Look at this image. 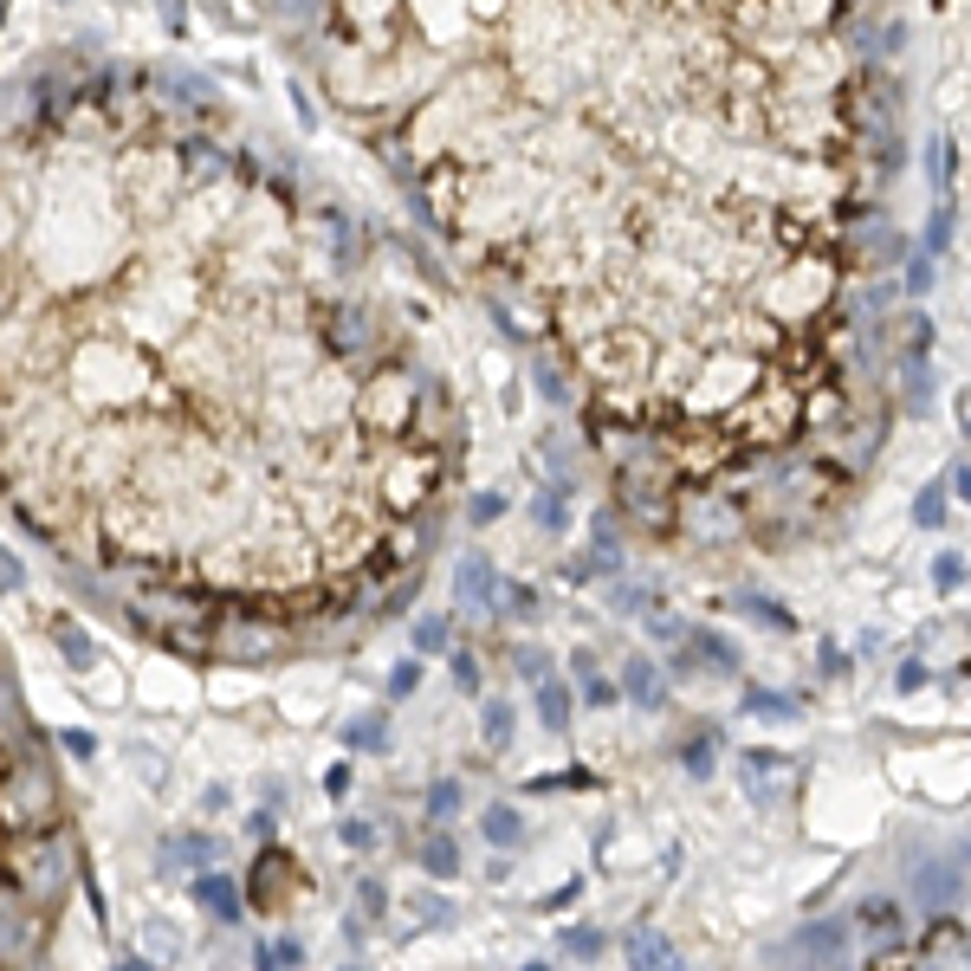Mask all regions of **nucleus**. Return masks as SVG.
I'll return each mask as SVG.
<instances>
[{
	"instance_id": "obj_1",
	"label": "nucleus",
	"mask_w": 971,
	"mask_h": 971,
	"mask_svg": "<svg viewBox=\"0 0 971 971\" xmlns=\"http://www.w3.org/2000/svg\"><path fill=\"white\" fill-rule=\"evenodd\" d=\"M130 91L0 143V499L149 596L344 622L421 557L454 415L357 285V221Z\"/></svg>"
},
{
	"instance_id": "obj_2",
	"label": "nucleus",
	"mask_w": 971,
	"mask_h": 971,
	"mask_svg": "<svg viewBox=\"0 0 971 971\" xmlns=\"http://www.w3.org/2000/svg\"><path fill=\"white\" fill-rule=\"evenodd\" d=\"M337 111L583 376L590 415L700 421L855 357L887 162L855 0H272Z\"/></svg>"
},
{
	"instance_id": "obj_3",
	"label": "nucleus",
	"mask_w": 971,
	"mask_h": 971,
	"mask_svg": "<svg viewBox=\"0 0 971 971\" xmlns=\"http://www.w3.org/2000/svg\"><path fill=\"white\" fill-rule=\"evenodd\" d=\"M52 842H59V816L46 810V784L26 771L20 726H7L0 713V920L20 913Z\"/></svg>"
},
{
	"instance_id": "obj_4",
	"label": "nucleus",
	"mask_w": 971,
	"mask_h": 971,
	"mask_svg": "<svg viewBox=\"0 0 971 971\" xmlns=\"http://www.w3.org/2000/svg\"><path fill=\"white\" fill-rule=\"evenodd\" d=\"M680 667H713V674H738V648L719 628H687L680 641Z\"/></svg>"
},
{
	"instance_id": "obj_5",
	"label": "nucleus",
	"mask_w": 971,
	"mask_h": 971,
	"mask_svg": "<svg viewBox=\"0 0 971 971\" xmlns=\"http://www.w3.org/2000/svg\"><path fill=\"white\" fill-rule=\"evenodd\" d=\"M628 971H687V952L667 933L641 926V933H628Z\"/></svg>"
},
{
	"instance_id": "obj_6",
	"label": "nucleus",
	"mask_w": 971,
	"mask_h": 971,
	"mask_svg": "<svg viewBox=\"0 0 971 971\" xmlns=\"http://www.w3.org/2000/svg\"><path fill=\"white\" fill-rule=\"evenodd\" d=\"M285 894H292V861H285V849H266L253 868V907L279 913V907H292Z\"/></svg>"
},
{
	"instance_id": "obj_7",
	"label": "nucleus",
	"mask_w": 971,
	"mask_h": 971,
	"mask_svg": "<svg viewBox=\"0 0 971 971\" xmlns=\"http://www.w3.org/2000/svg\"><path fill=\"white\" fill-rule=\"evenodd\" d=\"M622 693L641 706V713H661V706H667V680H661V667H654L648 654H628V667H622Z\"/></svg>"
},
{
	"instance_id": "obj_8",
	"label": "nucleus",
	"mask_w": 971,
	"mask_h": 971,
	"mask_svg": "<svg viewBox=\"0 0 971 971\" xmlns=\"http://www.w3.org/2000/svg\"><path fill=\"white\" fill-rule=\"evenodd\" d=\"M454 590H460V603H467V609H499V570H492L486 557H460Z\"/></svg>"
},
{
	"instance_id": "obj_9",
	"label": "nucleus",
	"mask_w": 971,
	"mask_h": 971,
	"mask_svg": "<svg viewBox=\"0 0 971 971\" xmlns=\"http://www.w3.org/2000/svg\"><path fill=\"white\" fill-rule=\"evenodd\" d=\"M195 900L214 913L221 926H234L240 913H246V900H240V881H227V874H195Z\"/></svg>"
},
{
	"instance_id": "obj_10",
	"label": "nucleus",
	"mask_w": 971,
	"mask_h": 971,
	"mask_svg": "<svg viewBox=\"0 0 971 971\" xmlns=\"http://www.w3.org/2000/svg\"><path fill=\"white\" fill-rule=\"evenodd\" d=\"M920 887H926V907H952V900H959V887H965L959 855H952V861H926V868H920Z\"/></svg>"
},
{
	"instance_id": "obj_11",
	"label": "nucleus",
	"mask_w": 971,
	"mask_h": 971,
	"mask_svg": "<svg viewBox=\"0 0 971 971\" xmlns=\"http://www.w3.org/2000/svg\"><path fill=\"white\" fill-rule=\"evenodd\" d=\"M480 836L492 842V849H518V842H525V816H518L512 803H486V810H480Z\"/></svg>"
},
{
	"instance_id": "obj_12",
	"label": "nucleus",
	"mask_w": 971,
	"mask_h": 971,
	"mask_svg": "<svg viewBox=\"0 0 971 971\" xmlns=\"http://www.w3.org/2000/svg\"><path fill=\"white\" fill-rule=\"evenodd\" d=\"M480 738H486V751H512V738H518L512 700H480Z\"/></svg>"
},
{
	"instance_id": "obj_13",
	"label": "nucleus",
	"mask_w": 971,
	"mask_h": 971,
	"mask_svg": "<svg viewBox=\"0 0 971 971\" xmlns=\"http://www.w3.org/2000/svg\"><path fill=\"white\" fill-rule=\"evenodd\" d=\"M415 861H421V874H434V881H454V874H460V849H454V836H441V829L421 842Z\"/></svg>"
},
{
	"instance_id": "obj_14",
	"label": "nucleus",
	"mask_w": 971,
	"mask_h": 971,
	"mask_svg": "<svg viewBox=\"0 0 971 971\" xmlns=\"http://www.w3.org/2000/svg\"><path fill=\"white\" fill-rule=\"evenodd\" d=\"M538 719H544V732H570V687L564 680H551V674L538 680Z\"/></svg>"
},
{
	"instance_id": "obj_15",
	"label": "nucleus",
	"mask_w": 971,
	"mask_h": 971,
	"mask_svg": "<svg viewBox=\"0 0 971 971\" xmlns=\"http://www.w3.org/2000/svg\"><path fill=\"white\" fill-rule=\"evenodd\" d=\"M738 615H751V622L777 628V635H790V628H797V615H790L784 603H771V596H758V590H738Z\"/></svg>"
},
{
	"instance_id": "obj_16",
	"label": "nucleus",
	"mask_w": 971,
	"mask_h": 971,
	"mask_svg": "<svg viewBox=\"0 0 971 971\" xmlns=\"http://www.w3.org/2000/svg\"><path fill=\"white\" fill-rule=\"evenodd\" d=\"M447 648H454V622L441 609L415 615V654H447Z\"/></svg>"
},
{
	"instance_id": "obj_17",
	"label": "nucleus",
	"mask_w": 971,
	"mask_h": 971,
	"mask_svg": "<svg viewBox=\"0 0 971 971\" xmlns=\"http://www.w3.org/2000/svg\"><path fill=\"white\" fill-rule=\"evenodd\" d=\"M344 745L350 751H389V719H382V713L350 719V726H344Z\"/></svg>"
},
{
	"instance_id": "obj_18",
	"label": "nucleus",
	"mask_w": 971,
	"mask_h": 971,
	"mask_svg": "<svg viewBox=\"0 0 971 971\" xmlns=\"http://www.w3.org/2000/svg\"><path fill=\"white\" fill-rule=\"evenodd\" d=\"M59 654H65V667H72V674H91V667H98L91 635H85V628H72V622H59Z\"/></svg>"
},
{
	"instance_id": "obj_19",
	"label": "nucleus",
	"mask_w": 971,
	"mask_h": 971,
	"mask_svg": "<svg viewBox=\"0 0 971 971\" xmlns=\"http://www.w3.org/2000/svg\"><path fill=\"white\" fill-rule=\"evenodd\" d=\"M861 926H874V933H900V900H887V894H868L861 900V913H855Z\"/></svg>"
},
{
	"instance_id": "obj_20",
	"label": "nucleus",
	"mask_w": 971,
	"mask_h": 971,
	"mask_svg": "<svg viewBox=\"0 0 971 971\" xmlns=\"http://www.w3.org/2000/svg\"><path fill=\"white\" fill-rule=\"evenodd\" d=\"M499 615H512V622L538 615V590L531 583H499Z\"/></svg>"
},
{
	"instance_id": "obj_21",
	"label": "nucleus",
	"mask_w": 971,
	"mask_h": 971,
	"mask_svg": "<svg viewBox=\"0 0 971 971\" xmlns=\"http://www.w3.org/2000/svg\"><path fill=\"white\" fill-rule=\"evenodd\" d=\"M836 946H849V926H842V920H829V926H810V933H797V952H836Z\"/></svg>"
},
{
	"instance_id": "obj_22",
	"label": "nucleus",
	"mask_w": 971,
	"mask_h": 971,
	"mask_svg": "<svg viewBox=\"0 0 971 971\" xmlns=\"http://www.w3.org/2000/svg\"><path fill=\"white\" fill-rule=\"evenodd\" d=\"M298 959H305V946H298V939H279V946H259L253 971H292Z\"/></svg>"
},
{
	"instance_id": "obj_23",
	"label": "nucleus",
	"mask_w": 971,
	"mask_h": 971,
	"mask_svg": "<svg viewBox=\"0 0 971 971\" xmlns=\"http://www.w3.org/2000/svg\"><path fill=\"white\" fill-rule=\"evenodd\" d=\"M933 583H939L946 596H959V590H965V557H959V551H939V557H933Z\"/></svg>"
},
{
	"instance_id": "obj_24",
	"label": "nucleus",
	"mask_w": 971,
	"mask_h": 971,
	"mask_svg": "<svg viewBox=\"0 0 971 971\" xmlns=\"http://www.w3.org/2000/svg\"><path fill=\"white\" fill-rule=\"evenodd\" d=\"M564 952H570V959H583V965H590L596 952H603V926H570V933H564Z\"/></svg>"
},
{
	"instance_id": "obj_25",
	"label": "nucleus",
	"mask_w": 971,
	"mask_h": 971,
	"mask_svg": "<svg viewBox=\"0 0 971 971\" xmlns=\"http://www.w3.org/2000/svg\"><path fill=\"white\" fill-rule=\"evenodd\" d=\"M531 518H538L544 531H564V525H570V512H564V492H538V499H531Z\"/></svg>"
},
{
	"instance_id": "obj_26",
	"label": "nucleus",
	"mask_w": 971,
	"mask_h": 971,
	"mask_svg": "<svg viewBox=\"0 0 971 971\" xmlns=\"http://www.w3.org/2000/svg\"><path fill=\"white\" fill-rule=\"evenodd\" d=\"M738 764H745L751 777H790V751H745Z\"/></svg>"
},
{
	"instance_id": "obj_27",
	"label": "nucleus",
	"mask_w": 971,
	"mask_h": 971,
	"mask_svg": "<svg viewBox=\"0 0 971 971\" xmlns=\"http://www.w3.org/2000/svg\"><path fill=\"white\" fill-rule=\"evenodd\" d=\"M454 810H460V784H454V777H441V784H428V816H434V823H447Z\"/></svg>"
},
{
	"instance_id": "obj_28",
	"label": "nucleus",
	"mask_w": 971,
	"mask_h": 971,
	"mask_svg": "<svg viewBox=\"0 0 971 971\" xmlns=\"http://www.w3.org/2000/svg\"><path fill=\"white\" fill-rule=\"evenodd\" d=\"M175 861H195V868H208V861H214V842H208V836H188V842H175V849L162 855V868H175Z\"/></svg>"
},
{
	"instance_id": "obj_29",
	"label": "nucleus",
	"mask_w": 971,
	"mask_h": 971,
	"mask_svg": "<svg viewBox=\"0 0 971 971\" xmlns=\"http://www.w3.org/2000/svg\"><path fill=\"white\" fill-rule=\"evenodd\" d=\"M745 713L751 719H797V706L777 700V693H745Z\"/></svg>"
},
{
	"instance_id": "obj_30",
	"label": "nucleus",
	"mask_w": 971,
	"mask_h": 971,
	"mask_svg": "<svg viewBox=\"0 0 971 971\" xmlns=\"http://www.w3.org/2000/svg\"><path fill=\"white\" fill-rule=\"evenodd\" d=\"M525 790H596V771H557V777H531Z\"/></svg>"
},
{
	"instance_id": "obj_31",
	"label": "nucleus",
	"mask_w": 971,
	"mask_h": 971,
	"mask_svg": "<svg viewBox=\"0 0 971 971\" xmlns=\"http://www.w3.org/2000/svg\"><path fill=\"white\" fill-rule=\"evenodd\" d=\"M680 764H687L693 777H713V738H693V745H680Z\"/></svg>"
},
{
	"instance_id": "obj_32",
	"label": "nucleus",
	"mask_w": 971,
	"mask_h": 971,
	"mask_svg": "<svg viewBox=\"0 0 971 971\" xmlns=\"http://www.w3.org/2000/svg\"><path fill=\"white\" fill-rule=\"evenodd\" d=\"M615 700H622V687H615V680L583 674V706H615Z\"/></svg>"
},
{
	"instance_id": "obj_33",
	"label": "nucleus",
	"mask_w": 971,
	"mask_h": 971,
	"mask_svg": "<svg viewBox=\"0 0 971 971\" xmlns=\"http://www.w3.org/2000/svg\"><path fill=\"white\" fill-rule=\"evenodd\" d=\"M454 654V680H460V693H480V661H473L467 648H447Z\"/></svg>"
},
{
	"instance_id": "obj_34",
	"label": "nucleus",
	"mask_w": 971,
	"mask_h": 971,
	"mask_svg": "<svg viewBox=\"0 0 971 971\" xmlns=\"http://www.w3.org/2000/svg\"><path fill=\"white\" fill-rule=\"evenodd\" d=\"M415 687H421V667H415V661H402V667L389 674V693H395V700H408Z\"/></svg>"
},
{
	"instance_id": "obj_35",
	"label": "nucleus",
	"mask_w": 971,
	"mask_h": 971,
	"mask_svg": "<svg viewBox=\"0 0 971 971\" xmlns=\"http://www.w3.org/2000/svg\"><path fill=\"white\" fill-rule=\"evenodd\" d=\"M59 745L72 751L78 764H85V758H98V738H91V732H78V726H72V732H59Z\"/></svg>"
},
{
	"instance_id": "obj_36",
	"label": "nucleus",
	"mask_w": 971,
	"mask_h": 971,
	"mask_svg": "<svg viewBox=\"0 0 971 971\" xmlns=\"http://www.w3.org/2000/svg\"><path fill=\"white\" fill-rule=\"evenodd\" d=\"M337 836H344V849H369V842H376V823H363V816H350V823L337 829Z\"/></svg>"
},
{
	"instance_id": "obj_37",
	"label": "nucleus",
	"mask_w": 971,
	"mask_h": 971,
	"mask_svg": "<svg viewBox=\"0 0 971 971\" xmlns=\"http://www.w3.org/2000/svg\"><path fill=\"white\" fill-rule=\"evenodd\" d=\"M143 939H149L156 952H169V959H175V946H182V933H175V926H162V920H149V926H143Z\"/></svg>"
},
{
	"instance_id": "obj_38",
	"label": "nucleus",
	"mask_w": 971,
	"mask_h": 971,
	"mask_svg": "<svg viewBox=\"0 0 971 971\" xmlns=\"http://www.w3.org/2000/svg\"><path fill=\"white\" fill-rule=\"evenodd\" d=\"M816 667H823V674L836 680V674H849V654H842L836 641H823V648H816Z\"/></svg>"
},
{
	"instance_id": "obj_39",
	"label": "nucleus",
	"mask_w": 971,
	"mask_h": 971,
	"mask_svg": "<svg viewBox=\"0 0 971 971\" xmlns=\"http://www.w3.org/2000/svg\"><path fill=\"white\" fill-rule=\"evenodd\" d=\"M518 674H531V680H544V674H551V661H544V654H538V648H518Z\"/></svg>"
},
{
	"instance_id": "obj_40",
	"label": "nucleus",
	"mask_w": 971,
	"mask_h": 971,
	"mask_svg": "<svg viewBox=\"0 0 971 971\" xmlns=\"http://www.w3.org/2000/svg\"><path fill=\"white\" fill-rule=\"evenodd\" d=\"M505 512V499L499 492H486V499H473V525H486V518H499Z\"/></svg>"
},
{
	"instance_id": "obj_41",
	"label": "nucleus",
	"mask_w": 971,
	"mask_h": 971,
	"mask_svg": "<svg viewBox=\"0 0 971 971\" xmlns=\"http://www.w3.org/2000/svg\"><path fill=\"white\" fill-rule=\"evenodd\" d=\"M939 518H946V499H939V492H926V499H920V525H939Z\"/></svg>"
},
{
	"instance_id": "obj_42",
	"label": "nucleus",
	"mask_w": 971,
	"mask_h": 971,
	"mask_svg": "<svg viewBox=\"0 0 971 971\" xmlns=\"http://www.w3.org/2000/svg\"><path fill=\"white\" fill-rule=\"evenodd\" d=\"M363 907L382 913V907H389V887H382V881H363Z\"/></svg>"
},
{
	"instance_id": "obj_43",
	"label": "nucleus",
	"mask_w": 971,
	"mask_h": 971,
	"mask_svg": "<svg viewBox=\"0 0 971 971\" xmlns=\"http://www.w3.org/2000/svg\"><path fill=\"white\" fill-rule=\"evenodd\" d=\"M324 790H331V797H344V790H350V771H344V764H331V777H324Z\"/></svg>"
},
{
	"instance_id": "obj_44",
	"label": "nucleus",
	"mask_w": 971,
	"mask_h": 971,
	"mask_svg": "<svg viewBox=\"0 0 971 971\" xmlns=\"http://www.w3.org/2000/svg\"><path fill=\"white\" fill-rule=\"evenodd\" d=\"M117 971H156V965H149V959H123Z\"/></svg>"
},
{
	"instance_id": "obj_45",
	"label": "nucleus",
	"mask_w": 971,
	"mask_h": 971,
	"mask_svg": "<svg viewBox=\"0 0 971 971\" xmlns=\"http://www.w3.org/2000/svg\"><path fill=\"white\" fill-rule=\"evenodd\" d=\"M525 971H551V965H525Z\"/></svg>"
},
{
	"instance_id": "obj_46",
	"label": "nucleus",
	"mask_w": 971,
	"mask_h": 971,
	"mask_svg": "<svg viewBox=\"0 0 971 971\" xmlns=\"http://www.w3.org/2000/svg\"><path fill=\"white\" fill-rule=\"evenodd\" d=\"M350 971H357V965H350Z\"/></svg>"
}]
</instances>
